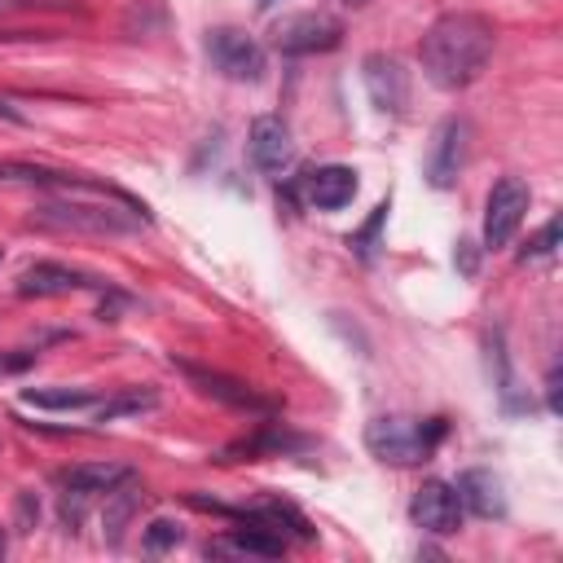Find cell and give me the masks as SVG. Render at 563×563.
Here are the masks:
<instances>
[{
	"label": "cell",
	"mask_w": 563,
	"mask_h": 563,
	"mask_svg": "<svg viewBox=\"0 0 563 563\" xmlns=\"http://www.w3.org/2000/svg\"><path fill=\"white\" fill-rule=\"evenodd\" d=\"M4 550H9V541H4V528H0V559H4Z\"/></svg>",
	"instance_id": "obj_25"
},
{
	"label": "cell",
	"mask_w": 563,
	"mask_h": 563,
	"mask_svg": "<svg viewBox=\"0 0 563 563\" xmlns=\"http://www.w3.org/2000/svg\"><path fill=\"white\" fill-rule=\"evenodd\" d=\"M40 523V501H35V493H18L13 497V528L18 532H31Z\"/></svg>",
	"instance_id": "obj_20"
},
{
	"label": "cell",
	"mask_w": 563,
	"mask_h": 563,
	"mask_svg": "<svg viewBox=\"0 0 563 563\" xmlns=\"http://www.w3.org/2000/svg\"><path fill=\"white\" fill-rule=\"evenodd\" d=\"M22 400L35 409H92L97 391H88V387H26Z\"/></svg>",
	"instance_id": "obj_17"
},
{
	"label": "cell",
	"mask_w": 563,
	"mask_h": 563,
	"mask_svg": "<svg viewBox=\"0 0 563 563\" xmlns=\"http://www.w3.org/2000/svg\"><path fill=\"white\" fill-rule=\"evenodd\" d=\"M180 541H185V528H180L176 519H150L145 532H141L145 554H167V550H176Z\"/></svg>",
	"instance_id": "obj_19"
},
{
	"label": "cell",
	"mask_w": 563,
	"mask_h": 563,
	"mask_svg": "<svg viewBox=\"0 0 563 563\" xmlns=\"http://www.w3.org/2000/svg\"><path fill=\"white\" fill-rule=\"evenodd\" d=\"M444 440V418H400V413H383L365 427V444L378 462L391 466H418L435 453V444Z\"/></svg>",
	"instance_id": "obj_3"
},
{
	"label": "cell",
	"mask_w": 563,
	"mask_h": 563,
	"mask_svg": "<svg viewBox=\"0 0 563 563\" xmlns=\"http://www.w3.org/2000/svg\"><path fill=\"white\" fill-rule=\"evenodd\" d=\"M136 510H141V488H136V479L128 475V479H119V484L106 493V506H101V537H106L110 545H119V541H123V528L132 523Z\"/></svg>",
	"instance_id": "obj_16"
},
{
	"label": "cell",
	"mask_w": 563,
	"mask_h": 563,
	"mask_svg": "<svg viewBox=\"0 0 563 563\" xmlns=\"http://www.w3.org/2000/svg\"><path fill=\"white\" fill-rule=\"evenodd\" d=\"M453 488L462 497V510H471L479 519H501L506 515V493H501V479L493 471H462Z\"/></svg>",
	"instance_id": "obj_15"
},
{
	"label": "cell",
	"mask_w": 563,
	"mask_h": 563,
	"mask_svg": "<svg viewBox=\"0 0 563 563\" xmlns=\"http://www.w3.org/2000/svg\"><path fill=\"white\" fill-rule=\"evenodd\" d=\"M303 198L308 207L317 211H339L356 198V172L343 167V163H325V167H312L303 176Z\"/></svg>",
	"instance_id": "obj_12"
},
{
	"label": "cell",
	"mask_w": 563,
	"mask_h": 563,
	"mask_svg": "<svg viewBox=\"0 0 563 563\" xmlns=\"http://www.w3.org/2000/svg\"><path fill=\"white\" fill-rule=\"evenodd\" d=\"M44 229H62V233H92V238H119V233H136L150 216L145 207H136L128 194L119 189H88V194H57L48 202L35 207L31 216Z\"/></svg>",
	"instance_id": "obj_2"
},
{
	"label": "cell",
	"mask_w": 563,
	"mask_h": 563,
	"mask_svg": "<svg viewBox=\"0 0 563 563\" xmlns=\"http://www.w3.org/2000/svg\"><path fill=\"white\" fill-rule=\"evenodd\" d=\"M409 515H413V523H418L422 532H431V537H449V532L462 528V515H466V510H462V497H457L453 484H444V479H427V484L413 493Z\"/></svg>",
	"instance_id": "obj_9"
},
{
	"label": "cell",
	"mask_w": 563,
	"mask_h": 563,
	"mask_svg": "<svg viewBox=\"0 0 563 563\" xmlns=\"http://www.w3.org/2000/svg\"><path fill=\"white\" fill-rule=\"evenodd\" d=\"M466 154H471V123L462 114H449L435 132H431V145H427V163H422V176L431 189H449L457 185L462 167H466Z\"/></svg>",
	"instance_id": "obj_5"
},
{
	"label": "cell",
	"mask_w": 563,
	"mask_h": 563,
	"mask_svg": "<svg viewBox=\"0 0 563 563\" xmlns=\"http://www.w3.org/2000/svg\"><path fill=\"white\" fill-rule=\"evenodd\" d=\"M361 79H365V92L374 101V110L383 114H405V101H409V75L396 57L387 53H369L361 62Z\"/></svg>",
	"instance_id": "obj_10"
},
{
	"label": "cell",
	"mask_w": 563,
	"mask_h": 563,
	"mask_svg": "<svg viewBox=\"0 0 563 563\" xmlns=\"http://www.w3.org/2000/svg\"><path fill=\"white\" fill-rule=\"evenodd\" d=\"M545 391H550V409H559V369H550V378H545Z\"/></svg>",
	"instance_id": "obj_23"
},
{
	"label": "cell",
	"mask_w": 563,
	"mask_h": 563,
	"mask_svg": "<svg viewBox=\"0 0 563 563\" xmlns=\"http://www.w3.org/2000/svg\"><path fill=\"white\" fill-rule=\"evenodd\" d=\"M0 260H4V246H0Z\"/></svg>",
	"instance_id": "obj_28"
},
{
	"label": "cell",
	"mask_w": 563,
	"mask_h": 563,
	"mask_svg": "<svg viewBox=\"0 0 563 563\" xmlns=\"http://www.w3.org/2000/svg\"><path fill=\"white\" fill-rule=\"evenodd\" d=\"M44 4H57V0H0V18L22 13V9H44Z\"/></svg>",
	"instance_id": "obj_22"
},
{
	"label": "cell",
	"mask_w": 563,
	"mask_h": 563,
	"mask_svg": "<svg viewBox=\"0 0 563 563\" xmlns=\"http://www.w3.org/2000/svg\"><path fill=\"white\" fill-rule=\"evenodd\" d=\"M132 471L128 466H106V462H84V466H70V471H57V488H62V501H57V515L66 523V532L79 528L84 519V506L97 497V493H110L119 479H128Z\"/></svg>",
	"instance_id": "obj_4"
},
{
	"label": "cell",
	"mask_w": 563,
	"mask_h": 563,
	"mask_svg": "<svg viewBox=\"0 0 563 563\" xmlns=\"http://www.w3.org/2000/svg\"><path fill=\"white\" fill-rule=\"evenodd\" d=\"M528 202H532V189L519 176H501L488 189V202H484V246L488 251L506 246L519 233V224L528 216Z\"/></svg>",
	"instance_id": "obj_6"
},
{
	"label": "cell",
	"mask_w": 563,
	"mask_h": 563,
	"mask_svg": "<svg viewBox=\"0 0 563 563\" xmlns=\"http://www.w3.org/2000/svg\"><path fill=\"white\" fill-rule=\"evenodd\" d=\"M0 119H9V123H22V114H18L13 106H4V101H0Z\"/></svg>",
	"instance_id": "obj_24"
},
{
	"label": "cell",
	"mask_w": 563,
	"mask_h": 563,
	"mask_svg": "<svg viewBox=\"0 0 563 563\" xmlns=\"http://www.w3.org/2000/svg\"><path fill=\"white\" fill-rule=\"evenodd\" d=\"M207 53L216 62L220 75L238 79V84H255L264 79V48L246 35V31H233V26H220L207 35Z\"/></svg>",
	"instance_id": "obj_7"
},
{
	"label": "cell",
	"mask_w": 563,
	"mask_h": 563,
	"mask_svg": "<svg viewBox=\"0 0 563 563\" xmlns=\"http://www.w3.org/2000/svg\"><path fill=\"white\" fill-rule=\"evenodd\" d=\"M180 374H185L202 396H211V400H220V405H229V409H251V413H268V409H273L264 396H255L246 383H238V378H229V374L198 369V365H180Z\"/></svg>",
	"instance_id": "obj_14"
},
{
	"label": "cell",
	"mask_w": 563,
	"mask_h": 563,
	"mask_svg": "<svg viewBox=\"0 0 563 563\" xmlns=\"http://www.w3.org/2000/svg\"><path fill=\"white\" fill-rule=\"evenodd\" d=\"M75 290H110V282L84 273V268H70V264H57V260H40L31 268H22L18 277V295L22 299H48V295H75Z\"/></svg>",
	"instance_id": "obj_8"
},
{
	"label": "cell",
	"mask_w": 563,
	"mask_h": 563,
	"mask_svg": "<svg viewBox=\"0 0 563 563\" xmlns=\"http://www.w3.org/2000/svg\"><path fill=\"white\" fill-rule=\"evenodd\" d=\"M343 4H365V0H343Z\"/></svg>",
	"instance_id": "obj_26"
},
{
	"label": "cell",
	"mask_w": 563,
	"mask_h": 563,
	"mask_svg": "<svg viewBox=\"0 0 563 563\" xmlns=\"http://www.w3.org/2000/svg\"><path fill=\"white\" fill-rule=\"evenodd\" d=\"M554 238H559V220H550V224H545V229H541V233H537V238H532V242L523 246V260L550 255V251H554Z\"/></svg>",
	"instance_id": "obj_21"
},
{
	"label": "cell",
	"mask_w": 563,
	"mask_h": 563,
	"mask_svg": "<svg viewBox=\"0 0 563 563\" xmlns=\"http://www.w3.org/2000/svg\"><path fill=\"white\" fill-rule=\"evenodd\" d=\"M246 150H251V163L264 172V176H282L290 163H295V141H290V128L273 114H260L246 132Z\"/></svg>",
	"instance_id": "obj_11"
},
{
	"label": "cell",
	"mask_w": 563,
	"mask_h": 563,
	"mask_svg": "<svg viewBox=\"0 0 563 563\" xmlns=\"http://www.w3.org/2000/svg\"><path fill=\"white\" fill-rule=\"evenodd\" d=\"M343 40V26L325 13H303V18H290L282 31H277V44L286 53H325Z\"/></svg>",
	"instance_id": "obj_13"
},
{
	"label": "cell",
	"mask_w": 563,
	"mask_h": 563,
	"mask_svg": "<svg viewBox=\"0 0 563 563\" xmlns=\"http://www.w3.org/2000/svg\"><path fill=\"white\" fill-rule=\"evenodd\" d=\"M255 4H273V0H255Z\"/></svg>",
	"instance_id": "obj_27"
},
{
	"label": "cell",
	"mask_w": 563,
	"mask_h": 563,
	"mask_svg": "<svg viewBox=\"0 0 563 563\" xmlns=\"http://www.w3.org/2000/svg\"><path fill=\"white\" fill-rule=\"evenodd\" d=\"M158 396L154 391H141V387H123L114 391L110 400H97L92 405V422H110V418H128V413H141V409H154Z\"/></svg>",
	"instance_id": "obj_18"
},
{
	"label": "cell",
	"mask_w": 563,
	"mask_h": 563,
	"mask_svg": "<svg viewBox=\"0 0 563 563\" xmlns=\"http://www.w3.org/2000/svg\"><path fill=\"white\" fill-rule=\"evenodd\" d=\"M493 44H497V31L484 13H471V9H457V13H440L422 44H418V62H422V75L444 88V92H457L466 84H475L493 57Z\"/></svg>",
	"instance_id": "obj_1"
}]
</instances>
